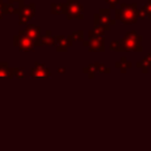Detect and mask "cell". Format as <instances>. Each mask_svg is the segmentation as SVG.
<instances>
[{
	"instance_id": "cell-2",
	"label": "cell",
	"mask_w": 151,
	"mask_h": 151,
	"mask_svg": "<svg viewBox=\"0 0 151 151\" xmlns=\"http://www.w3.org/2000/svg\"><path fill=\"white\" fill-rule=\"evenodd\" d=\"M142 40V37H139V35H137V33L136 32H129L127 34H126V37L124 38V46L126 47V48H129V50H142V47H140V45H139V41Z\"/></svg>"
},
{
	"instance_id": "cell-3",
	"label": "cell",
	"mask_w": 151,
	"mask_h": 151,
	"mask_svg": "<svg viewBox=\"0 0 151 151\" xmlns=\"http://www.w3.org/2000/svg\"><path fill=\"white\" fill-rule=\"evenodd\" d=\"M138 17L139 18H142V19H151V14H149L144 8L139 12V14H138Z\"/></svg>"
},
{
	"instance_id": "cell-1",
	"label": "cell",
	"mask_w": 151,
	"mask_h": 151,
	"mask_svg": "<svg viewBox=\"0 0 151 151\" xmlns=\"http://www.w3.org/2000/svg\"><path fill=\"white\" fill-rule=\"evenodd\" d=\"M138 17L136 4H123L122 7L117 11V18H119L124 24H133L136 22Z\"/></svg>"
},
{
	"instance_id": "cell-5",
	"label": "cell",
	"mask_w": 151,
	"mask_h": 151,
	"mask_svg": "<svg viewBox=\"0 0 151 151\" xmlns=\"http://www.w3.org/2000/svg\"><path fill=\"white\" fill-rule=\"evenodd\" d=\"M106 1H107V2H110L112 6H114V5L118 2V0H106Z\"/></svg>"
},
{
	"instance_id": "cell-4",
	"label": "cell",
	"mask_w": 151,
	"mask_h": 151,
	"mask_svg": "<svg viewBox=\"0 0 151 151\" xmlns=\"http://www.w3.org/2000/svg\"><path fill=\"white\" fill-rule=\"evenodd\" d=\"M149 14H151V0H147V4H145V6L143 7Z\"/></svg>"
}]
</instances>
